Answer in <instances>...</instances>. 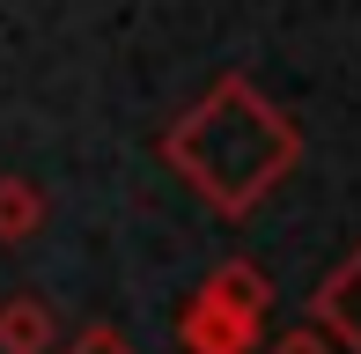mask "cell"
Here are the masks:
<instances>
[{
	"label": "cell",
	"instance_id": "7a4b0ae2",
	"mask_svg": "<svg viewBox=\"0 0 361 354\" xmlns=\"http://www.w3.org/2000/svg\"><path fill=\"white\" fill-rule=\"evenodd\" d=\"M258 340H266V317L221 303L214 288H200V295L177 310V347L185 354H258Z\"/></svg>",
	"mask_w": 361,
	"mask_h": 354
},
{
	"label": "cell",
	"instance_id": "277c9868",
	"mask_svg": "<svg viewBox=\"0 0 361 354\" xmlns=\"http://www.w3.org/2000/svg\"><path fill=\"white\" fill-rule=\"evenodd\" d=\"M0 354H67L59 347V310L44 295H8L0 303Z\"/></svg>",
	"mask_w": 361,
	"mask_h": 354
},
{
	"label": "cell",
	"instance_id": "8992f818",
	"mask_svg": "<svg viewBox=\"0 0 361 354\" xmlns=\"http://www.w3.org/2000/svg\"><path fill=\"white\" fill-rule=\"evenodd\" d=\"M200 288H214L221 303H236V310H251V317L273 310V281H266V266H251V259H221Z\"/></svg>",
	"mask_w": 361,
	"mask_h": 354
},
{
	"label": "cell",
	"instance_id": "52a82bcc",
	"mask_svg": "<svg viewBox=\"0 0 361 354\" xmlns=\"http://www.w3.org/2000/svg\"><path fill=\"white\" fill-rule=\"evenodd\" d=\"M67 354H133V340H126L118 325H81Z\"/></svg>",
	"mask_w": 361,
	"mask_h": 354
},
{
	"label": "cell",
	"instance_id": "5b68a950",
	"mask_svg": "<svg viewBox=\"0 0 361 354\" xmlns=\"http://www.w3.org/2000/svg\"><path fill=\"white\" fill-rule=\"evenodd\" d=\"M44 229V192L37 177H0V244H30V236Z\"/></svg>",
	"mask_w": 361,
	"mask_h": 354
},
{
	"label": "cell",
	"instance_id": "3957f363",
	"mask_svg": "<svg viewBox=\"0 0 361 354\" xmlns=\"http://www.w3.org/2000/svg\"><path fill=\"white\" fill-rule=\"evenodd\" d=\"M310 325H317L339 354H361V244L317 281V295H310Z\"/></svg>",
	"mask_w": 361,
	"mask_h": 354
},
{
	"label": "cell",
	"instance_id": "ba28073f",
	"mask_svg": "<svg viewBox=\"0 0 361 354\" xmlns=\"http://www.w3.org/2000/svg\"><path fill=\"white\" fill-rule=\"evenodd\" d=\"M273 354H339V347L324 340L317 325H295V332H281V340H273Z\"/></svg>",
	"mask_w": 361,
	"mask_h": 354
},
{
	"label": "cell",
	"instance_id": "6da1fadb",
	"mask_svg": "<svg viewBox=\"0 0 361 354\" xmlns=\"http://www.w3.org/2000/svg\"><path fill=\"white\" fill-rule=\"evenodd\" d=\"M155 155L185 177L214 214L243 221L251 207H266L295 177V163H302V126H295L251 74H214V82L162 126Z\"/></svg>",
	"mask_w": 361,
	"mask_h": 354
}]
</instances>
